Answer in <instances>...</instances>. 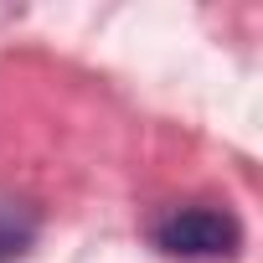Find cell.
<instances>
[{
	"mask_svg": "<svg viewBox=\"0 0 263 263\" xmlns=\"http://www.w3.org/2000/svg\"><path fill=\"white\" fill-rule=\"evenodd\" d=\"M155 248L186 263H212V258H232L242 248V222L227 206L212 201H191V206H171L155 227H150Z\"/></svg>",
	"mask_w": 263,
	"mask_h": 263,
	"instance_id": "6da1fadb",
	"label": "cell"
},
{
	"mask_svg": "<svg viewBox=\"0 0 263 263\" xmlns=\"http://www.w3.org/2000/svg\"><path fill=\"white\" fill-rule=\"evenodd\" d=\"M31 237H36V222L26 212H16V206L0 201V263H16L31 248Z\"/></svg>",
	"mask_w": 263,
	"mask_h": 263,
	"instance_id": "7a4b0ae2",
	"label": "cell"
}]
</instances>
